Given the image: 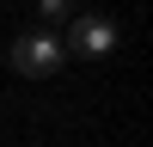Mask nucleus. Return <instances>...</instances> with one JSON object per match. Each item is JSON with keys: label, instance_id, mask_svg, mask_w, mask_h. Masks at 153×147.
Masks as SVG:
<instances>
[{"label": "nucleus", "instance_id": "nucleus-3", "mask_svg": "<svg viewBox=\"0 0 153 147\" xmlns=\"http://www.w3.org/2000/svg\"><path fill=\"white\" fill-rule=\"evenodd\" d=\"M61 19H74V0H43V24H49V31H55Z\"/></svg>", "mask_w": 153, "mask_h": 147}, {"label": "nucleus", "instance_id": "nucleus-2", "mask_svg": "<svg viewBox=\"0 0 153 147\" xmlns=\"http://www.w3.org/2000/svg\"><path fill=\"white\" fill-rule=\"evenodd\" d=\"M61 49L68 55H110L117 49V24L98 19V12H74L68 31H61Z\"/></svg>", "mask_w": 153, "mask_h": 147}, {"label": "nucleus", "instance_id": "nucleus-1", "mask_svg": "<svg viewBox=\"0 0 153 147\" xmlns=\"http://www.w3.org/2000/svg\"><path fill=\"white\" fill-rule=\"evenodd\" d=\"M61 61H68V49H61V31H49V24L12 37V68H19L25 80H55Z\"/></svg>", "mask_w": 153, "mask_h": 147}]
</instances>
